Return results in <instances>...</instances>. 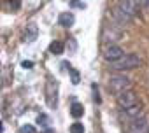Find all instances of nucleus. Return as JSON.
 Listing matches in <instances>:
<instances>
[{
    "label": "nucleus",
    "mask_w": 149,
    "mask_h": 133,
    "mask_svg": "<svg viewBox=\"0 0 149 133\" xmlns=\"http://www.w3.org/2000/svg\"><path fill=\"white\" fill-rule=\"evenodd\" d=\"M37 35H39V28H37V25L30 23V25H26V30H25L21 40H23V42H33V40L37 39Z\"/></svg>",
    "instance_id": "9"
},
{
    "label": "nucleus",
    "mask_w": 149,
    "mask_h": 133,
    "mask_svg": "<svg viewBox=\"0 0 149 133\" xmlns=\"http://www.w3.org/2000/svg\"><path fill=\"white\" fill-rule=\"evenodd\" d=\"M118 7L125 12V14H128V16H135L137 12H139V0H119L118 2Z\"/></svg>",
    "instance_id": "8"
},
{
    "label": "nucleus",
    "mask_w": 149,
    "mask_h": 133,
    "mask_svg": "<svg viewBox=\"0 0 149 133\" xmlns=\"http://www.w3.org/2000/svg\"><path fill=\"white\" fill-rule=\"evenodd\" d=\"M140 6H142V9H144V11H147V12H149V0H140Z\"/></svg>",
    "instance_id": "21"
},
{
    "label": "nucleus",
    "mask_w": 149,
    "mask_h": 133,
    "mask_svg": "<svg viewBox=\"0 0 149 133\" xmlns=\"http://www.w3.org/2000/svg\"><path fill=\"white\" fill-rule=\"evenodd\" d=\"M68 72H70V77H72V84H79V81H81L79 72H77V70H74V69H70Z\"/></svg>",
    "instance_id": "16"
},
{
    "label": "nucleus",
    "mask_w": 149,
    "mask_h": 133,
    "mask_svg": "<svg viewBox=\"0 0 149 133\" xmlns=\"http://www.w3.org/2000/svg\"><path fill=\"white\" fill-rule=\"evenodd\" d=\"M128 133H149V119L144 114L139 119H133L128 124Z\"/></svg>",
    "instance_id": "5"
},
{
    "label": "nucleus",
    "mask_w": 149,
    "mask_h": 133,
    "mask_svg": "<svg viewBox=\"0 0 149 133\" xmlns=\"http://www.w3.org/2000/svg\"><path fill=\"white\" fill-rule=\"evenodd\" d=\"M63 51H65L63 42H60V40H53V42L49 44V53H51V54L60 56V54H63Z\"/></svg>",
    "instance_id": "13"
},
{
    "label": "nucleus",
    "mask_w": 149,
    "mask_h": 133,
    "mask_svg": "<svg viewBox=\"0 0 149 133\" xmlns=\"http://www.w3.org/2000/svg\"><path fill=\"white\" fill-rule=\"evenodd\" d=\"M123 54H125V53H123V49H121L119 46H116V44H109V46H105V47H104V58H105L109 63H112V61L119 60Z\"/></svg>",
    "instance_id": "7"
},
{
    "label": "nucleus",
    "mask_w": 149,
    "mask_h": 133,
    "mask_svg": "<svg viewBox=\"0 0 149 133\" xmlns=\"http://www.w3.org/2000/svg\"><path fill=\"white\" fill-rule=\"evenodd\" d=\"M46 102L51 109H56L58 105V82L49 79L46 84Z\"/></svg>",
    "instance_id": "4"
},
{
    "label": "nucleus",
    "mask_w": 149,
    "mask_h": 133,
    "mask_svg": "<svg viewBox=\"0 0 149 133\" xmlns=\"http://www.w3.org/2000/svg\"><path fill=\"white\" fill-rule=\"evenodd\" d=\"M125 116H126L130 121H133V119L142 117V116H144V110H142V107L137 103V105H133V107H130V109H125Z\"/></svg>",
    "instance_id": "11"
},
{
    "label": "nucleus",
    "mask_w": 149,
    "mask_h": 133,
    "mask_svg": "<svg viewBox=\"0 0 149 133\" xmlns=\"http://www.w3.org/2000/svg\"><path fill=\"white\" fill-rule=\"evenodd\" d=\"M83 114H84V107L81 103H72V107H70V116L72 117L79 119V117H83Z\"/></svg>",
    "instance_id": "14"
},
{
    "label": "nucleus",
    "mask_w": 149,
    "mask_h": 133,
    "mask_svg": "<svg viewBox=\"0 0 149 133\" xmlns=\"http://www.w3.org/2000/svg\"><path fill=\"white\" fill-rule=\"evenodd\" d=\"M107 88H109L111 93H114V95L118 96L119 93L132 89V81H130V77H126L125 74H114V76L109 77Z\"/></svg>",
    "instance_id": "1"
},
{
    "label": "nucleus",
    "mask_w": 149,
    "mask_h": 133,
    "mask_svg": "<svg viewBox=\"0 0 149 133\" xmlns=\"http://www.w3.org/2000/svg\"><path fill=\"white\" fill-rule=\"evenodd\" d=\"M21 66H23V69H25V70H30V69H33V63H32L30 60H28V61L25 60V61L21 63Z\"/></svg>",
    "instance_id": "19"
},
{
    "label": "nucleus",
    "mask_w": 149,
    "mask_h": 133,
    "mask_svg": "<svg viewBox=\"0 0 149 133\" xmlns=\"http://www.w3.org/2000/svg\"><path fill=\"white\" fill-rule=\"evenodd\" d=\"M116 100H118V105H119L123 110H125V109H130V107H133V105L139 103V96H137V93L132 91V89L119 93V95L116 96Z\"/></svg>",
    "instance_id": "3"
},
{
    "label": "nucleus",
    "mask_w": 149,
    "mask_h": 133,
    "mask_svg": "<svg viewBox=\"0 0 149 133\" xmlns=\"http://www.w3.org/2000/svg\"><path fill=\"white\" fill-rule=\"evenodd\" d=\"M58 23L65 28H70L74 23H76V16H74L72 12H61L60 18H58Z\"/></svg>",
    "instance_id": "12"
},
{
    "label": "nucleus",
    "mask_w": 149,
    "mask_h": 133,
    "mask_svg": "<svg viewBox=\"0 0 149 133\" xmlns=\"http://www.w3.org/2000/svg\"><path fill=\"white\" fill-rule=\"evenodd\" d=\"M70 133H84L83 123H74V124L70 126Z\"/></svg>",
    "instance_id": "15"
},
{
    "label": "nucleus",
    "mask_w": 149,
    "mask_h": 133,
    "mask_svg": "<svg viewBox=\"0 0 149 133\" xmlns=\"http://www.w3.org/2000/svg\"><path fill=\"white\" fill-rule=\"evenodd\" d=\"M121 30L119 28H116L114 25H107V26H104V32H102V39H104V42L109 46V44H114L116 40H119L121 39Z\"/></svg>",
    "instance_id": "6"
},
{
    "label": "nucleus",
    "mask_w": 149,
    "mask_h": 133,
    "mask_svg": "<svg viewBox=\"0 0 149 133\" xmlns=\"http://www.w3.org/2000/svg\"><path fill=\"white\" fill-rule=\"evenodd\" d=\"M37 123H40L42 126H49V117L44 116V114H40V116L37 117Z\"/></svg>",
    "instance_id": "17"
},
{
    "label": "nucleus",
    "mask_w": 149,
    "mask_h": 133,
    "mask_svg": "<svg viewBox=\"0 0 149 133\" xmlns=\"http://www.w3.org/2000/svg\"><path fill=\"white\" fill-rule=\"evenodd\" d=\"M93 91H95V93H93V98H95V102H97V103H100V102H102V98L98 96V91H97V86H95V84H93Z\"/></svg>",
    "instance_id": "20"
},
{
    "label": "nucleus",
    "mask_w": 149,
    "mask_h": 133,
    "mask_svg": "<svg viewBox=\"0 0 149 133\" xmlns=\"http://www.w3.org/2000/svg\"><path fill=\"white\" fill-rule=\"evenodd\" d=\"M19 133H37V131H35L33 126L26 124V126H21V128H19Z\"/></svg>",
    "instance_id": "18"
},
{
    "label": "nucleus",
    "mask_w": 149,
    "mask_h": 133,
    "mask_svg": "<svg viewBox=\"0 0 149 133\" xmlns=\"http://www.w3.org/2000/svg\"><path fill=\"white\" fill-rule=\"evenodd\" d=\"M112 18H114V19H116V21H118L119 25H128V23H132V19H133L132 16L125 14V12H123V11H121V9L118 7V6H116V7L112 9Z\"/></svg>",
    "instance_id": "10"
},
{
    "label": "nucleus",
    "mask_w": 149,
    "mask_h": 133,
    "mask_svg": "<svg viewBox=\"0 0 149 133\" xmlns=\"http://www.w3.org/2000/svg\"><path fill=\"white\" fill-rule=\"evenodd\" d=\"M139 65H140V58H139L137 54H133V53H128V54H123L119 60L112 61V63H111V69L121 72V70H132V69H137Z\"/></svg>",
    "instance_id": "2"
}]
</instances>
